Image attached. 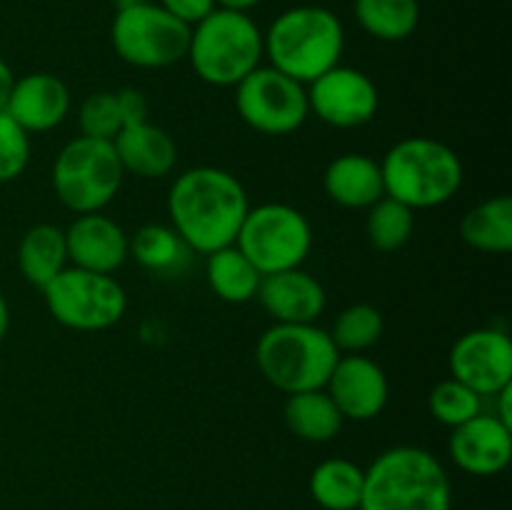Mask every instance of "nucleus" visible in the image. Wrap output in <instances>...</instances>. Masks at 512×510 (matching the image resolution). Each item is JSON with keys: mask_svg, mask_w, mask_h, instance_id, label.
I'll return each instance as SVG.
<instances>
[{"mask_svg": "<svg viewBox=\"0 0 512 510\" xmlns=\"http://www.w3.org/2000/svg\"><path fill=\"white\" fill-rule=\"evenodd\" d=\"M248 208L243 183L230 170L215 165L185 170L168 193L170 228L200 255L233 245Z\"/></svg>", "mask_w": 512, "mask_h": 510, "instance_id": "f257e3e1", "label": "nucleus"}, {"mask_svg": "<svg viewBox=\"0 0 512 510\" xmlns=\"http://www.w3.org/2000/svg\"><path fill=\"white\" fill-rule=\"evenodd\" d=\"M448 470L418 445H393L365 470L360 510H450Z\"/></svg>", "mask_w": 512, "mask_h": 510, "instance_id": "f03ea898", "label": "nucleus"}, {"mask_svg": "<svg viewBox=\"0 0 512 510\" xmlns=\"http://www.w3.org/2000/svg\"><path fill=\"white\" fill-rule=\"evenodd\" d=\"M263 50L275 70L310 85L340 65L345 50L343 23L323 5H295L270 23L268 33H263Z\"/></svg>", "mask_w": 512, "mask_h": 510, "instance_id": "7ed1b4c3", "label": "nucleus"}, {"mask_svg": "<svg viewBox=\"0 0 512 510\" xmlns=\"http://www.w3.org/2000/svg\"><path fill=\"white\" fill-rule=\"evenodd\" d=\"M385 195L400 200L410 210H428L445 205L463 185V160L440 140H398L380 160Z\"/></svg>", "mask_w": 512, "mask_h": 510, "instance_id": "20e7f679", "label": "nucleus"}, {"mask_svg": "<svg viewBox=\"0 0 512 510\" xmlns=\"http://www.w3.org/2000/svg\"><path fill=\"white\" fill-rule=\"evenodd\" d=\"M338 358L330 333L318 323H273L255 345L260 373L285 395L325 388Z\"/></svg>", "mask_w": 512, "mask_h": 510, "instance_id": "39448f33", "label": "nucleus"}, {"mask_svg": "<svg viewBox=\"0 0 512 510\" xmlns=\"http://www.w3.org/2000/svg\"><path fill=\"white\" fill-rule=\"evenodd\" d=\"M263 55V30L248 13L215 8L190 28V65L203 83L215 88H235L258 68Z\"/></svg>", "mask_w": 512, "mask_h": 510, "instance_id": "423d86ee", "label": "nucleus"}, {"mask_svg": "<svg viewBox=\"0 0 512 510\" xmlns=\"http://www.w3.org/2000/svg\"><path fill=\"white\" fill-rule=\"evenodd\" d=\"M123 165L113 143L78 135L60 148L53 163V190L75 215L103 213L123 185Z\"/></svg>", "mask_w": 512, "mask_h": 510, "instance_id": "0eeeda50", "label": "nucleus"}, {"mask_svg": "<svg viewBox=\"0 0 512 510\" xmlns=\"http://www.w3.org/2000/svg\"><path fill=\"white\" fill-rule=\"evenodd\" d=\"M235 248L260 275L300 268L313 250V228L298 208L288 203L250 205L235 238Z\"/></svg>", "mask_w": 512, "mask_h": 510, "instance_id": "6e6552de", "label": "nucleus"}, {"mask_svg": "<svg viewBox=\"0 0 512 510\" xmlns=\"http://www.w3.org/2000/svg\"><path fill=\"white\" fill-rule=\"evenodd\" d=\"M45 305L60 325L78 333H98L120 323L128 308L123 285L105 273L68 265L43 290Z\"/></svg>", "mask_w": 512, "mask_h": 510, "instance_id": "1a4fd4ad", "label": "nucleus"}, {"mask_svg": "<svg viewBox=\"0 0 512 510\" xmlns=\"http://www.w3.org/2000/svg\"><path fill=\"white\" fill-rule=\"evenodd\" d=\"M110 43L123 63L143 70H163L188 58L190 28L158 3L130 5L115 13Z\"/></svg>", "mask_w": 512, "mask_h": 510, "instance_id": "9d476101", "label": "nucleus"}, {"mask_svg": "<svg viewBox=\"0 0 512 510\" xmlns=\"http://www.w3.org/2000/svg\"><path fill=\"white\" fill-rule=\"evenodd\" d=\"M243 123L263 135H290L308 120V88L273 65H258L235 85Z\"/></svg>", "mask_w": 512, "mask_h": 510, "instance_id": "9b49d317", "label": "nucleus"}, {"mask_svg": "<svg viewBox=\"0 0 512 510\" xmlns=\"http://www.w3.org/2000/svg\"><path fill=\"white\" fill-rule=\"evenodd\" d=\"M305 88L310 113L333 128H360L378 113V85L358 68L335 65Z\"/></svg>", "mask_w": 512, "mask_h": 510, "instance_id": "f8f14e48", "label": "nucleus"}, {"mask_svg": "<svg viewBox=\"0 0 512 510\" xmlns=\"http://www.w3.org/2000/svg\"><path fill=\"white\" fill-rule=\"evenodd\" d=\"M450 373L483 398H495L512 385V340L505 330L475 328L450 348Z\"/></svg>", "mask_w": 512, "mask_h": 510, "instance_id": "ddd939ff", "label": "nucleus"}, {"mask_svg": "<svg viewBox=\"0 0 512 510\" xmlns=\"http://www.w3.org/2000/svg\"><path fill=\"white\" fill-rule=\"evenodd\" d=\"M325 393L330 395L343 420L365 423L378 418L388 405V375L375 360L360 353H345L335 363L325 383Z\"/></svg>", "mask_w": 512, "mask_h": 510, "instance_id": "4468645a", "label": "nucleus"}, {"mask_svg": "<svg viewBox=\"0 0 512 510\" xmlns=\"http://www.w3.org/2000/svg\"><path fill=\"white\" fill-rule=\"evenodd\" d=\"M448 453L463 473L475 478L503 473L512 458V425L483 410L473 420L453 428Z\"/></svg>", "mask_w": 512, "mask_h": 510, "instance_id": "2eb2a0df", "label": "nucleus"}, {"mask_svg": "<svg viewBox=\"0 0 512 510\" xmlns=\"http://www.w3.org/2000/svg\"><path fill=\"white\" fill-rule=\"evenodd\" d=\"M68 263L93 273L113 275L130 255V238L103 213L78 215L65 230Z\"/></svg>", "mask_w": 512, "mask_h": 510, "instance_id": "dca6fc26", "label": "nucleus"}, {"mask_svg": "<svg viewBox=\"0 0 512 510\" xmlns=\"http://www.w3.org/2000/svg\"><path fill=\"white\" fill-rule=\"evenodd\" d=\"M255 298L275 323H318L328 303L320 280L303 268L263 275Z\"/></svg>", "mask_w": 512, "mask_h": 510, "instance_id": "f3484780", "label": "nucleus"}, {"mask_svg": "<svg viewBox=\"0 0 512 510\" xmlns=\"http://www.w3.org/2000/svg\"><path fill=\"white\" fill-rule=\"evenodd\" d=\"M5 113L25 130V133H45L68 118L70 90L58 75L30 73L15 78Z\"/></svg>", "mask_w": 512, "mask_h": 510, "instance_id": "a211bd4d", "label": "nucleus"}, {"mask_svg": "<svg viewBox=\"0 0 512 510\" xmlns=\"http://www.w3.org/2000/svg\"><path fill=\"white\" fill-rule=\"evenodd\" d=\"M123 173H133L135 178L158 180L165 178L175 168L178 145L173 135L150 120L138 125H125L113 140Z\"/></svg>", "mask_w": 512, "mask_h": 510, "instance_id": "6ab92c4d", "label": "nucleus"}, {"mask_svg": "<svg viewBox=\"0 0 512 510\" xmlns=\"http://www.w3.org/2000/svg\"><path fill=\"white\" fill-rule=\"evenodd\" d=\"M323 188L325 195L340 208L368 210L385 195L383 170L370 155L343 153L325 168Z\"/></svg>", "mask_w": 512, "mask_h": 510, "instance_id": "aec40b11", "label": "nucleus"}, {"mask_svg": "<svg viewBox=\"0 0 512 510\" xmlns=\"http://www.w3.org/2000/svg\"><path fill=\"white\" fill-rule=\"evenodd\" d=\"M18 268L25 283L43 290L60 270L68 268L65 230L50 223H38L25 230L18 245Z\"/></svg>", "mask_w": 512, "mask_h": 510, "instance_id": "412c9836", "label": "nucleus"}, {"mask_svg": "<svg viewBox=\"0 0 512 510\" xmlns=\"http://www.w3.org/2000/svg\"><path fill=\"white\" fill-rule=\"evenodd\" d=\"M285 425L290 433L298 435L305 443H328L343 428V415L335 408L325 388L303 390V393L288 395L283 408Z\"/></svg>", "mask_w": 512, "mask_h": 510, "instance_id": "4be33fe9", "label": "nucleus"}, {"mask_svg": "<svg viewBox=\"0 0 512 510\" xmlns=\"http://www.w3.org/2000/svg\"><path fill=\"white\" fill-rule=\"evenodd\" d=\"M460 235L480 253L505 255L512 250V200L495 195L483 200L460 220Z\"/></svg>", "mask_w": 512, "mask_h": 510, "instance_id": "5701e85b", "label": "nucleus"}, {"mask_svg": "<svg viewBox=\"0 0 512 510\" xmlns=\"http://www.w3.org/2000/svg\"><path fill=\"white\" fill-rule=\"evenodd\" d=\"M365 470L348 458H328L310 475V495L323 510H360Z\"/></svg>", "mask_w": 512, "mask_h": 510, "instance_id": "b1692460", "label": "nucleus"}, {"mask_svg": "<svg viewBox=\"0 0 512 510\" xmlns=\"http://www.w3.org/2000/svg\"><path fill=\"white\" fill-rule=\"evenodd\" d=\"M208 285L220 300L233 305H243L258 295V285L263 275L253 263L233 245L213 250L205 263Z\"/></svg>", "mask_w": 512, "mask_h": 510, "instance_id": "393cba45", "label": "nucleus"}, {"mask_svg": "<svg viewBox=\"0 0 512 510\" xmlns=\"http://www.w3.org/2000/svg\"><path fill=\"white\" fill-rule=\"evenodd\" d=\"M130 253L140 268L155 275H178L188 265L193 250L183 243L170 225L148 223L130 238Z\"/></svg>", "mask_w": 512, "mask_h": 510, "instance_id": "a878e982", "label": "nucleus"}, {"mask_svg": "<svg viewBox=\"0 0 512 510\" xmlns=\"http://www.w3.org/2000/svg\"><path fill=\"white\" fill-rule=\"evenodd\" d=\"M353 10L360 28L385 43L410 38L420 23L418 0H355Z\"/></svg>", "mask_w": 512, "mask_h": 510, "instance_id": "bb28decb", "label": "nucleus"}, {"mask_svg": "<svg viewBox=\"0 0 512 510\" xmlns=\"http://www.w3.org/2000/svg\"><path fill=\"white\" fill-rule=\"evenodd\" d=\"M415 228V210L403 205L400 200L383 195L378 203L368 208L365 218V233H368L370 245L380 253H393L400 250L410 240Z\"/></svg>", "mask_w": 512, "mask_h": 510, "instance_id": "cd10ccee", "label": "nucleus"}, {"mask_svg": "<svg viewBox=\"0 0 512 510\" xmlns=\"http://www.w3.org/2000/svg\"><path fill=\"white\" fill-rule=\"evenodd\" d=\"M385 320L375 305L370 303H355L340 310L335 318L333 330H328L330 340L338 348V353H363V350L373 348L380 338H383Z\"/></svg>", "mask_w": 512, "mask_h": 510, "instance_id": "c85d7f7f", "label": "nucleus"}, {"mask_svg": "<svg viewBox=\"0 0 512 510\" xmlns=\"http://www.w3.org/2000/svg\"><path fill=\"white\" fill-rule=\"evenodd\" d=\"M483 400V395H478L473 388H468V385L450 375L448 380H440L430 390L428 408L438 423L448 425L453 430L483 413Z\"/></svg>", "mask_w": 512, "mask_h": 510, "instance_id": "c756f323", "label": "nucleus"}, {"mask_svg": "<svg viewBox=\"0 0 512 510\" xmlns=\"http://www.w3.org/2000/svg\"><path fill=\"white\" fill-rule=\"evenodd\" d=\"M80 135L93 140H108L113 143L115 135L123 130V118L118 110V98L110 90H98L88 95L78 110Z\"/></svg>", "mask_w": 512, "mask_h": 510, "instance_id": "7c9ffc66", "label": "nucleus"}, {"mask_svg": "<svg viewBox=\"0 0 512 510\" xmlns=\"http://www.w3.org/2000/svg\"><path fill=\"white\" fill-rule=\"evenodd\" d=\"M30 163V133L0 110V183L20 178Z\"/></svg>", "mask_w": 512, "mask_h": 510, "instance_id": "2f4dec72", "label": "nucleus"}, {"mask_svg": "<svg viewBox=\"0 0 512 510\" xmlns=\"http://www.w3.org/2000/svg\"><path fill=\"white\" fill-rule=\"evenodd\" d=\"M158 5L168 10L175 20L188 25V28H195L200 20H205L215 8H218L215 0H160Z\"/></svg>", "mask_w": 512, "mask_h": 510, "instance_id": "473e14b6", "label": "nucleus"}, {"mask_svg": "<svg viewBox=\"0 0 512 510\" xmlns=\"http://www.w3.org/2000/svg\"><path fill=\"white\" fill-rule=\"evenodd\" d=\"M118 98V110L120 118H123V128L125 125H138L148 120V100L140 90L135 88H123L115 93Z\"/></svg>", "mask_w": 512, "mask_h": 510, "instance_id": "72a5a7b5", "label": "nucleus"}, {"mask_svg": "<svg viewBox=\"0 0 512 510\" xmlns=\"http://www.w3.org/2000/svg\"><path fill=\"white\" fill-rule=\"evenodd\" d=\"M13 83H15L13 68H10L3 58H0V110H5V103H8Z\"/></svg>", "mask_w": 512, "mask_h": 510, "instance_id": "f704fd0d", "label": "nucleus"}, {"mask_svg": "<svg viewBox=\"0 0 512 510\" xmlns=\"http://www.w3.org/2000/svg\"><path fill=\"white\" fill-rule=\"evenodd\" d=\"M215 3H218V8L238 10V13H248V10H253L255 5L263 3V0H215Z\"/></svg>", "mask_w": 512, "mask_h": 510, "instance_id": "c9c22d12", "label": "nucleus"}, {"mask_svg": "<svg viewBox=\"0 0 512 510\" xmlns=\"http://www.w3.org/2000/svg\"><path fill=\"white\" fill-rule=\"evenodd\" d=\"M8 328H10V308H8V300H5L3 293H0V343H3V338L8 335Z\"/></svg>", "mask_w": 512, "mask_h": 510, "instance_id": "e433bc0d", "label": "nucleus"}, {"mask_svg": "<svg viewBox=\"0 0 512 510\" xmlns=\"http://www.w3.org/2000/svg\"><path fill=\"white\" fill-rule=\"evenodd\" d=\"M115 8H130V5H143V3H153V0H113Z\"/></svg>", "mask_w": 512, "mask_h": 510, "instance_id": "4c0bfd02", "label": "nucleus"}]
</instances>
